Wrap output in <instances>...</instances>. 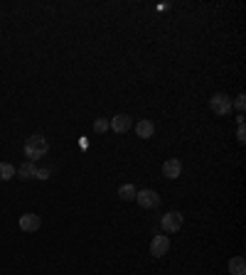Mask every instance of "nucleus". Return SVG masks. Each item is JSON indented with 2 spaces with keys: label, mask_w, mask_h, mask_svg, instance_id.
Here are the masks:
<instances>
[{
  "label": "nucleus",
  "mask_w": 246,
  "mask_h": 275,
  "mask_svg": "<svg viewBox=\"0 0 246 275\" xmlns=\"http://www.w3.org/2000/svg\"><path fill=\"white\" fill-rule=\"evenodd\" d=\"M47 150H49V143L45 140V135H40V133L30 135L27 143H25V155L30 157V162H37L40 157H45Z\"/></svg>",
  "instance_id": "1"
},
{
  "label": "nucleus",
  "mask_w": 246,
  "mask_h": 275,
  "mask_svg": "<svg viewBox=\"0 0 246 275\" xmlns=\"http://www.w3.org/2000/svg\"><path fill=\"white\" fill-rule=\"evenodd\" d=\"M209 106H212V111L217 116H229V113H232V99H229L226 94H214Z\"/></svg>",
  "instance_id": "2"
},
{
  "label": "nucleus",
  "mask_w": 246,
  "mask_h": 275,
  "mask_svg": "<svg viewBox=\"0 0 246 275\" xmlns=\"http://www.w3.org/2000/svg\"><path fill=\"white\" fill-rule=\"evenodd\" d=\"M170 251V239L168 236H153V241H150V253H153V258H163V255H168Z\"/></svg>",
  "instance_id": "3"
},
{
  "label": "nucleus",
  "mask_w": 246,
  "mask_h": 275,
  "mask_svg": "<svg viewBox=\"0 0 246 275\" xmlns=\"http://www.w3.org/2000/svg\"><path fill=\"white\" fill-rule=\"evenodd\" d=\"M135 201H138L143 209H155L157 204H160V197H157V192H153V189H143V192L135 194Z\"/></svg>",
  "instance_id": "4"
},
{
  "label": "nucleus",
  "mask_w": 246,
  "mask_h": 275,
  "mask_svg": "<svg viewBox=\"0 0 246 275\" xmlns=\"http://www.w3.org/2000/svg\"><path fill=\"white\" fill-rule=\"evenodd\" d=\"M160 224H163V231L175 233V231H180V226H182V214H180V211H168Z\"/></svg>",
  "instance_id": "5"
},
{
  "label": "nucleus",
  "mask_w": 246,
  "mask_h": 275,
  "mask_svg": "<svg viewBox=\"0 0 246 275\" xmlns=\"http://www.w3.org/2000/svg\"><path fill=\"white\" fill-rule=\"evenodd\" d=\"M131 125H133V118H131V116H126V113H118V116H113L111 121H109V128H113L116 133L131 131Z\"/></svg>",
  "instance_id": "6"
},
{
  "label": "nucleus",
  "mask_w": 246,
  "mask_h": 275,
  "mask_svg": "<svg viewBox=\"0 0 246 275\" xmlns=\"http://www.w3.org/2000/svg\"><path fill=\"white\" fill-rule=\"evenodd\" d=\"M180 172H182V162H180L178 157H170L163 162V177H168V179H178Z\"/></svg>",
  "instance_id": "7"
},
{
  "label": "nucleus",
  "mask_w": 246,
  "mask_h": 275,
  "mask_svg": "<svg viewBox=\"0 0 246 275\" xmlns=\"http://www.w3.org/2000/svg\"><path fill=\"white\" fill-rule=\"evenodd\" d=\"M40 224H42V221H40L37 214H23V216H20V229H23L25 233H34L40 229Z\"/></svg>",
  "instance_id": "8"
},
{
  "label": "nucleus",
  "mask_w": 246,
  "mask_h": 275,
  "mask_svg": "<svg viewBox=\"0 0 246 275\" xmlns=\"http://www.w3.org/2000/svg\"><path fill=\"white\" fill-rule=\"evenodd\" d=\"M135 133H138V138L148 140V138H153V133H155V125H153L150 121H138V125H135Z\"/></svg>",
  "instance_id": "9"
},
{
  "label": "nucleus",
  "mask_w": 246,
  "mask_h": 275,
  "mask_svg": "<svg viewBox=\"0 0 246 275\" xmlns=\"http://www.w3.org/2000/svg\"><path fill=\"white\" fill-rule=\"evenodd\" d=\"M229 273H232V275H246V261H244V255H234V258L229 261Z\"/></svg>",
  "instance_id": "10"
},
{
  "label": "nucleus",
  "mask_w": 246,
  "mask_h": 275,
  "mask_svg": "<svg viewBox=\"0 0 246 275\" xmlns=\"http://www.w3.org/2000/svg\"><path fill=\"white\" fill-rule=\"evenodd\" d=\"M34 175H37V167H34V162H30V160L17 167V177H20V179H34Z\"/></svg>",
  "instance_id": "11"
},
{
  "label": "nucleus",
  "mask_w": 246,
  "mask_h": 275,
  "mask_svg": "<svg viewBox=\"0 0 246 275\" xmlns=\"http://www.w3.org/2000/svg\"><path fill=\"white\" fill-rule=\"evenodd\" d=\"M135 194H138V189H135L133 185H121V187H118V197L126 199V201H133Z\"/></svg>",
  "instance_id": "12"
},
{
  "label": "nucleus",
  "mask_w": 246,
  "mask_h": 275,
  "mask_svg": "<svg viewBox=\"0 0 246 275\" xmlns=\"http://www.w3.org/2000/svg\"><path fill=\"white\" fill-rule=\"evenodd\" d=\"M12 177H15V165H10V162H0V179L8 182Z\"/></svg>",
  "instance_id": "13"
},
{
  "label": "nucleus",
  "mask_w": 246,
  "mask_h": 275,
  "mask_svg": "<svg viewBox=\"0 0 246 275\" xmlns=\"http://www.w3.org/2000/svg\"><path fill=\"white\" fill-rule=\"evenodd\" d=\"M94 131H96V133H106V131H109V121H106V118H99V121L94 123Z\"/></svg>",
  "instance_id": "14"
},
{
  "label": "nucleus",
  "mask_w": 246,
  "mask_h": 275,
  "mask_svg": "<svg viewBox=\"0 0 246 275\" xmlns=\"http://www.w3.org/2000/svg\"><path fill=\"white\" fill-rule=\"evenodd\" d=\"M234 106H236L239 111H244V108H246V96H244V94H239V96L234 99Z\"/></svg>",
  "instance_id": "15"
},
{
  "label": "nucleus",
  "mask_w": 246,
  "mask_h": 275,
  "mask_svg": "<svg viewBox=\"0 0 246 275\" xmlns=\"http://www.w3.org/2000/svg\"><path fill=\"white\" fill-rule=\"evenodd\" d=\"M236 138H239V143H244V140H246V131H244V123H239V131H236Z\"/></svg>",
  "instance_id": "16"
},
{
  "label": "nucleus",
  "mask_w": 246,
  "mask_h": 275,
  "mask_svg": "<svg viewBox=\"0 0 246 275\" xmlns=\"http://www.w3.org/2000/svg\"><path fill=\"white\" fill-rule=\"evenodd\" d=\"M37 179H49V170H37Z\"/></svg>",
  "instance_id": "17"
}]
</instances>
